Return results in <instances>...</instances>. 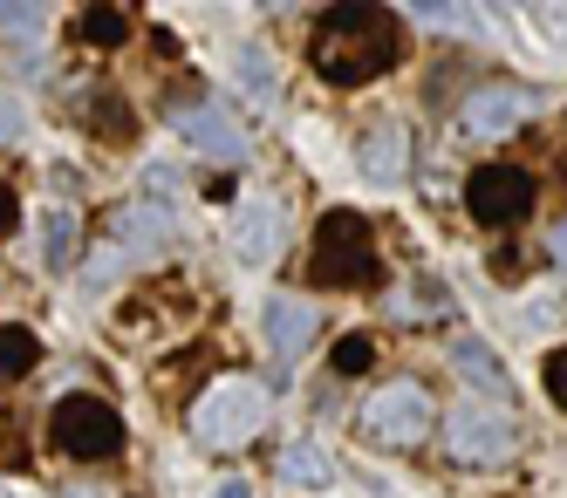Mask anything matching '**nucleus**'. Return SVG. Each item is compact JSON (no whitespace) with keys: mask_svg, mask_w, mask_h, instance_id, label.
I'll use <instances>...</instances> for the list:
<instances>
[{"mask_svg":"<svg viewBox=\"0 0 567 498\" xmlns=\"http://www.w3.org/2000/svg\"><path fill=\"white\" fill-rule=\"evenodd\" d=\"M396 21L370 0H342L315 21V69L336 82V90H362L383 69H396Z\"/></svg>","mask_w":567,"mask_h":498,"instance_id":"1","label":"nucleus"},{"mask_svg":"<svg viewBox=\"0 0 567 498\" xmlns=\"http://www.w3.org/2000/svg\"><path fill=\"white\" fill-rule=\"evenodd\" d=\"M267 390L254 376H219L206 396L192 403V437L206 444V450H239V444H254L267 430Z\"/></svg>","mask_w":567,"mask_h":498,"instance_id":"2","label":"nucleus"},{"mask_svg":"<svg viewBox=\"0 0 567 498\" xmlns=\"http://www.w3.org/2000/svg\"><path fill=\"white\" fill-rule=\"evenodd\" d=\"M315 280L321 287H377L383 280V260L370 246V219L329 212L315 226Z\"/></svg>","mask_w":567,"mask_h":498,"instance_id":"3","label":"nucleus"},{"mask_svg":"<svg viewBox=\"0 0 567 498\" xmlns=\"http://www.w3.org/2000/svg\"><path fill=\"white\" fill-rule=\"evenodd\" d=\"M49 437L62 458H83V465H103L124 450V417L103 403V396H62L55 417H49Z\"/></svg>","mask_w":567,"mask_h":498,"instance_id":"4","label":"nucleus"},{"mask_svg":"<svg viewBox=\"0 0 567 498\" xmlns=\"http://www.w3.org/2000/svg\"><path fill=\"white\" fill-rule=\"evenodd\" d=\"M513 444H519V424L506 417L499 403H458L452 409V424H444V450H452L458 465L472 471H493L513 458Z\"/></svg>","mask_w":567,"mask_h":498,"instance_id":"5","label":"nucleus"},{"mask_svg":"<svg viewBox=\"0 0 567 498\" xmlns=\"http://www.w3.org/2000/svg\"><path fill=\"white\" fill-rule=\"evenodd\" d=\"M431 424H437V409H431L424 383H383L370 403H362V430H370V444H390V450L424 444Z\"/></svg>","mask_w":567,"mask_h":498,"instance_id":"6","label":"nucleus"},{"mask_svg":"<svg viewBox=\"0 0 567 498\" xmlns=\"http://www.w3.org/2000/svg\"><path fill=\"white\" fill-rule=\"evenodd\" d=\"M465 205L478 226H513L526 219V205H534V178L519 172V164H478L472 185H465Z\"/></svg>","mask_w":567,"mask_h":498,"instance_id":"7","label":"nucleus"},{"mask_svg":"<svg viewBox=\"0 0 567 498\" xmlns=\"http://www.w3.org/2000/svg\"><path fill=\"white\" fill-rule=\"evenodd\" d=\"M172 123H178V137H185L198 157H213V164H247V131H239L226 110H213V103H178Z\"/></svg>","mask_w":567,"mask_h":498,"instance_id":"8","label":"nucleus"},{"mask_svg":"<svg viewBox=\"0 0 567 498\" xmlns=\"http://www.w3.org/2000/svg\"><path fill=\"white\" fill-rule=\"evenodd\" d=\"M534 90H513V82H485V90H472L465 96V110H458V123H465V137H506V131H519L526 116H534Z\"/></svg>","mask_w":567,"mask_h":498,"instance_id":"9","label":"nucleus"},{"mask_svg":"<svg viewBox=\"0 0 567 498\" xmlns=\"http://www.w3.org/2000/svg\"><path fill=\"white\" fill-rule=\"evenodd\" d=\"M260 328H267V349L280 355V362H295L315 335H321V314L301 301V294H267V308H260Z\"/></svg>","mask_w":567,"mask_h":498,"instance_id":"10","label":"nucleus"},{"mask_svg":"<svg viewBox=\"0 0 567 498\" xmlns=\"http://www.w3.org/2000/svg\"><path fill=\"white\" fill-rule=\"evenodd\" d=\"M233 253L254 260V267L280 253V212H274L267 198H254V205H239V212H233Z\"/></svg>","mask_w":567,"mask_h":498,"instance_id":"11","label":"nucleus"},{"mask_svg":"<svg viewBox=\"0 0 567 498\" xmlns=\"http://www.w3.org/2000/svg\"><path fill=\"white\" fill-rule=\"evenodd\" d=\"M452 369H458L465 383H478V390H493V396L506 390V369H499V355L485 349V342H472V335H465V342H452Z\"/></svg>","mask_w":567,"mask_h":498,"instance_id":"12","label":"nucleus"},{"mask_svg":"<svg viewBox=\"0 0 567 498\" xmlns=\"http://www.w3.org/2000/svg\"><path fill=\"white\" fill-rule=\"evenodd\" d=\"M280 478L295 491H321L329 485V458H321V444H288L280 450Z\"/></svg>","mask_w":567,"mask_h":498,"instance_id":"13","label":"nucleus"},{"mask_svg":"<svg viewBox=\"0 0 567 498\" xmlns=\"http://www.w3.org/2000/svg\"><path fill=\"white\" fill-rule=\"evenodd\" d=\"M34 362H42V342H34V328H0V383H21Z\"/></svg>","mask_w":567,"mask_h":498,"instance_id":"14","label":"nucleus"},{"mask_svg":"<svg viewBox=\"0 0 567 498\" xmlns=\"http://www.w3.org/2000/svg\"><path fill=\"white\" fill-rule=\"evenodd\" d=\"M75 232H83V219H75V212H49L42 219V260L49 267H69L75 260Z\"/></svg>","mask_w":567,"mask_h":498,"instance_id":"15","label":"nucleus"},{"mask_svg":"<svg viewBox=\"0 0 567 498\" xmlns=\"http://www.w3.org/2000/svg\"><path fill=\"white\" fill-rule=\"evenodd\" d=\"M83 123H90L96 137H110V144L131 137V116H124V103H116V96H83Z\"/></svg>","mask_w":567,"mask_h":498,"instance_id":"16","label":"nucleus"},{"mask_svg":"<svg viewBox=\"0 0 567 498\" xmlns=\"http://www.w3.org/2000/svg\"><path fill=\"white\" fill-rule=\"evenodd\" d=\"M362 164H370L377 178H396L403 172V131H396V123H383V131L362 144Z\"/></svg>","mask_w":567,"mask_h":498,"instance_id":"17","label":"nucleus"},{"mask_svg":"<svg viewBox=\"0 0 567 498\" xmlns=\"http://www.w3.org/2000/svg\"><path fill=\"white\" fill-rule=\"evenodd\" d=\"M124 232H131L137 246H165V239H172L165 205H131V212H124Z\"/></svg>","mask_w":567,"mask_h":498,"instance_id":"18","label":"nucleus"},{"mask_svg":"<svg viewBox=\"0 0 567 498\" xmlns=\"http://www.w3.org/2000/svg\"><path fill=\"white\" fill-rule=\"evenodd\" d=\"M124 34H131V21L116 14V8H90L83 14V41H96V49H116Z\"/></svg>","mask_w":567,"mask_h":498,"instance_id":"19","label":"nucleus"},{"mask_svg":"<svg viewBox=\"0 0 567 498\" xmlns=\"http://www.w3.org/2000/svg\"><path fill=\"white\" fill-rule=\"evenodd\" d=\"M370 362H377V342H370V335H349V342H336V376H362Z\"/></svg>","mask_w":567,"mask_h":498,"instance_id":"20","label":"nucleus"},{"mask_svg":"<svg viewBox=\"0 0 567 498\" xmlns=\"http://www.w3.org/2000/svg\"><path fill=\"white\" fill-rule=\"evenodd\" d=\"M540 376H547V396L567 409V349H554V355H547V369H540Z\"/></svg>","mask_w":567,"mask_h":498,"instance_id":"21","label":"nucleus"},{"mask_svg":"<svg viewBox=\"0 0 567 498\" xmlns=\"http://www.w3.org/2000/svg\"><path fill=\"white\" fill-rule=\"evenodd\" d=\"M239 82H254V90H274V69L260 62V49H247V55H239Z\"/></svg>","mask_w":567,"mask_h":498,"instance_id":"22","label":"nucleus"},{"mask_svg":"<svg viewBox=\"0 0 567 498\" xmlns=\"http://www.w3.org/2000/svg\"><path fill=\"white\" fill-rule=\"evenodd\" d=\"M21 226V198H14V185H0V232H14Z\"/></svg>","mask_w":567,"mask_h":498,"instance_id":"23","label":"nucleus"},{"mask_svg":"<svg viewBox=\"0 0 567 498\" xmlns=\"http://www.w3.org/2000/svg\"><path fill=\"white\" fill-rule=\"evenodd\" d=\"M0 28H42V8H0Z\"/></svg>","mask_w":567,"mask_h":498,"instance_id":"24","label":"nucleus"},{"mask_svg":"<svg viewBox=\"0 0 567 498\" xmlns=\"http://www.w3.org/2000/svg\"><path fill=\"white\" fill-rule=\"evenodd\" d=\"M14 131H21V110H14V96H8V90H0V144H8Z\"/></svg>","mask_w":567,"mask_h":498,"instance_id":"25","label":"nucleus"},{"mask_svg":"<svg viewBox=\"0 0 567 498\" xmlns=\"http://www.w3.org/2000/svg\"><path fill=\"white\" fill-rule=\"evenodd\" d=\"M554 267H560V273H567V226H560V232H554Z\"/></svg>","mask_w":567,"mask_h":498,"instance_id":"26","label":"nucleus"},{"mask_svg":"<svg viewBox=\"0 0 567 498\" xmlns=\"http://www.w3.org/2000/svg\"><path fill=\"white\" fill-rule=\"evenodd\" d=\"M69 498H110L103 485H69Z\"/></svg>","mask_w":567,"mask_h":498,"instance_id":"27","label":"nucleus"}]
</instances>
